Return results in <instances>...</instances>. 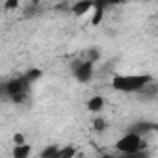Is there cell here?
I'll list each match as a JSON object with an SVG mask.
<instances>
[{
  "mask_svg": "<svg viewBox=\"0 0 158 158\" xmlns=\"http://www.w3.org/2000/svg\"><path fill=\"white\" fill-rule=\"evenodd\" d=\"M93 19H91V24H99L101 21H102V17H104V8H101V6H93Z\"/></svg>",
  "mask_w": 158,
  "mask_h": 158,
  "instance_id": "52a82bcc",
  "label": "cell"
},
{
  "mask_svg": "<svg viewBox=\"0 0 158 158\" xmlns=\"http://www.w3.org/2000/svg\"><path fill=\"white\" fill-rule=\"evenodd\" d=\"M141 147H143V139H141L139 132H134V130L121 136L115 143V149L123 154H136L141 151Z\"/></svg>",
  "mask_w": 158,
  "mask_h": 158,
  "instance_id": "7a4b0ae2",
  "label": "cell"
},
{
  "mask_svg": "<svg viewBox=\"0 0 158 158\" xmlns=\"http://www.w3.org/2000/svg\"><path fill=\"white\" fill-rule=\"evenodd\" d=\"M19 6V0H6V10H15Z\"/></svg>",
  "mask_w": 158,
  "mask_h": 158,
  "instance_id": "8fae6325",
  "label": "cell"
},
{
  "mask_svg": "<svg viewBox=\"0 0 158 158\" xmlns=\"http://www.w3.org/2000/svg\"><path fill=\"white\" fill-rule=\"evenodd\" d=\"M56 156H58V147H54V145L47 147V149L41 152V158H56Z\"/></svg>",
  "mask_w": 158,
  "mask_h": 158,
  "instance_id": "ba28073f",
  "label": "cell"
},
{
  "mask_svg": "<svg viewBox=\"0 0 158 158\" xmlns=\"http://www.w3.org/2000/svg\"><path fill=\"white\" fill-rule=\"evenodd\" d=\"M76 151L73 147H65V149H58V156L56 158H65V156H74Z\"/></svg>",
  "mask_w": 158,
  "mask_h": 158,
  "instance_id": "9c48e42d",
  "label": "cell"
},
{
  "mask_svg": "<svg viewBox=\"0 0 158 158\" xmlns=\"http://www.w3.org/2000/svg\"><path fill=\"white\" fill-rule=\"evenodd\" d=\"M123 2H127V0H119V4H123Z\"/></svg>",
  "mask_w": 158,
  "mask_h": 158,
  "instance_id": "5bb4252c",
  "label": "cell"
},
{
  "mask_svg": "<svg viewBox=\"0 0 158 158\" xmlns=\"http://www.w3.org/2000/svg\"><path fill=\"white\" fill-rule=\"evenodd\" d=\"M114 4H119V0H97V2H95V6H101V8L114 6Z\"/></svg>",
  "mask_w": 158,
  "mask_h": 158,
  "instance_id": "30bf717a",
  "label": "cell"
},
{
  "mask_svg": "<svg viewBox=\"0 0 158 158\" xmlns=\"http://www.w3.org/2000/svg\"><path fill=\"white\" fill-rule=\"evenodd\" d=\"M93 127H95L97 130H102V128H104V121H102V119H95V123H93Z\"/></svg>",
  "mask_w": 158,
  "mask_h": 158,
  "instance_id": "7c38bea8",
  "label": "cell"
},
{
  "mask_svg": "<svg viewBox=\"0 0 158 158\" xmlns=\"http://www.w3.org/2000/svg\"><path fill=\"white\" fill-rule=\"evenodd\" d=\"M11 154H13V158H28V156L32 154V145L26 143V141H23V143H15Z\"/></svg>",
  "mask_w": 158,
  "mask_h": 158,
  "instance_id": "5b68a950",
  "label": "cell"
},
{
  "mask_svg": "<svg viewBox=\"0 0 158 158\" xmlns=\"http://www.w3.org/2000/svg\"><path fill=\"white\" fill-rule=\"evenodd\" d=\"M13 141L15 143H23V141H26V138H24V134H15L13 136Z\"/></svg>",
  "mask_w": 158,
  "mask_h": 158,
  "instance_id": "4fadbf2b",
  "label": "cell"
},
{
  "mask_svg": "<svg viewBox=\"0 0 158 158\" xmlns=\"http://www.w3.org/2000/svg\"><path fill=\"white\" fill-rule=\"evenodd\" d=\"M86 108H88L89 112H93V114H101V112H102V108H104V97H101V95H95V97L88 99V102H86Z\"/></svg>",
  "mask_w": 158,
  "mask_h": 158,
  "instance_id": "8992f818",
  "label": "cell"
},
{
  "mask_svg": "<svg viewBox=\"0 0 158 158\" xmlns=\"http://www.w3.org/2000/svg\"><path fill=\"white\" fill-rule=\"evenodd\" d=\"M74 73V78L78 82H89L91 80V76H93V61L91 60H82V61H78L73 69Z\"/></svg>",
  "mask_w": 158,
  "mask_h": 158,
  "instance_id": "3957f363",
  "label": "cell"
},
{
  "mask_svg": "<svg viewBox=\"0 0 158 158\" xmlns=\"http://www.w3.org/2000/svg\"><path fill=\"white\" fill-rule=\"evenodd\" d=\"M93 6H95L93 0H78V2H74V4H73L71 11H73L76 17H84L86 13H89V11L93 10Z\"/></svg>",
  "mask_w": 158,
  "mask_h": 158,
  "instance_id": "277c9868",
  "label": "cell"
},
{
  "mask_svg": "<svg viewBox=\"0 0 158 158\" xmlns=\"http://www.w3.org/2000/svg\"><path fill=\"white\" fill-rule=\"evenodd\" d=\"M152 84L151 74H115L112 78V88L119 93H136Z\"/></svg>",
  "mask_w": 158,
  "mask_h": 158,
  "instance_id": "6da1fadb",
  "label": "cell"
}]
</instances>
